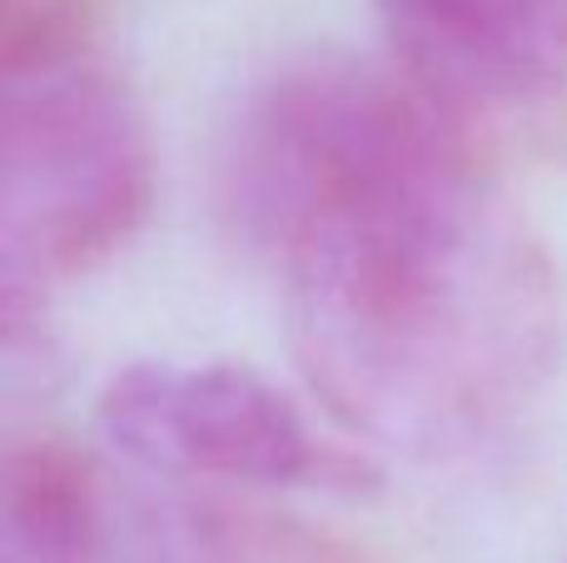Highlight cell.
Returning a JSON list of instances; mask_svg holds the SVG:
<instances>
[{"mask_svg": "<svg viewBox=\"0 0 567 563\" xmlns=\"http://www.w3.org/2000/svg\"><path fill=\"white\" fill-rule=\"evenodd\" d=\"M219 215L275 269L289 349L323 414L403 459L493 439L563 365L567 295L439 85L303 55L239 105Z\"/></svg>", "mask_w": 567, "mask_h": 563, "instance_id": "6da1fadb", "label": "cell"}, {"mask_svg": "<svg viewBox=\"0 0 567 563\" xmlns=\"http://www.w3.org/2000/svg\"><path fill=\"white\" fill-rule=\"evenodd\" d=\"M140 563H363V554L303 519L179 504L145 529Z\"/></svg>", "mask_w": 567, "mask_h": 563, "instance_id": "8992f818", "label": "cell"}, {"mask_svg": "<svg viewBox=\"0 0 567 563\" xmlns=\"http://www.w3.org/2000/svg\"><path fill=\"white\" fill-rule=\"evenodd\" d=\"M393 50L458 105H523L567 85V0H373Z\"/></svg>", "mask_w": 567, "mask_h": 563, "instance_id": "277c9868", "label": "cell"}, {"mask_svg": "<svg viewBox=\"0 0 567 563\" xmlns=\"http://www.w3.org/2000/svg\"><path fill=\"white\" fill-rule=\"evenodd\" d=\"M95 424L130 464L189 484L319 489L333 499H369L383 484L369 449L313 429L303 405L249 365H130L100 389Z\"/></svg>", "mask_w": 567, "mask_h": 563, "instance_id": "3957f363", "label": "cell"}, {"mask_svg": "<svg viewBox=\"0 0 567 563\" xmlns=\"http://www.w3.org/2000/svg\"><path fill=\"white\" fill-rule=\"evenodd\" d=\"M90 0H0V70H25L85 50Z\"/></svg>", "mask_w": 567, "mask_h": 563, "instance_id": "52a82bcc", "label": "cell"}, {"mask_svg": "<svg viewBox=\"0 0 567 563\" xmlns=\"http://www.w3.org/2000/svg\"><path fill=\"white\" fill-rule=\"evenodd\" d=\"M155 209V145L125 80L80 55L6 70L0 85V315L95 275Z\"/></svg>", "mask_w": 567, "mask_h": 563, "instance_id": "7a4b0ae2", "label": "cell"}, {"mask_svg": "<svg viewBox=\"0 0 567 563\" xmlns=\"http://www.w3.org/2000/svg\"><path fill=\"white\" fill-rule=\"evenodd\" d=\"M0 563H105V494L65 439H10L0 454Z\"/></svg>", "mask_w": 567, "mask_h": 563, "instance_id": "5b68a950", "label": "cell"}]
</instances>
